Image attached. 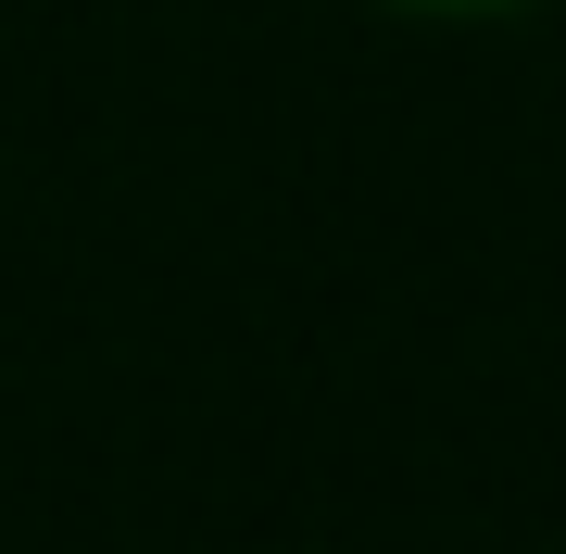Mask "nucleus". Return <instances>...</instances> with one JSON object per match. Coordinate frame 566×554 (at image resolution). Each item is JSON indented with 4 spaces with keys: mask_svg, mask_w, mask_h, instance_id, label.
I'll return each mask as SVG.
<instances>
[{
    "mask_svg": "<svg viewBox=\"0 0 566 554\" xmlns=\"http://www.w3.org/2000/svg\"><path fill=\"white\" fill-rule=\"evenodd\" d=\"M390 13H528V0H390Z\"/></svg>",
    "mask_w": 566,
    "mask_h": 554,
    "instance_id": "1",
    "label": "nucleus"
}]
</instances>
